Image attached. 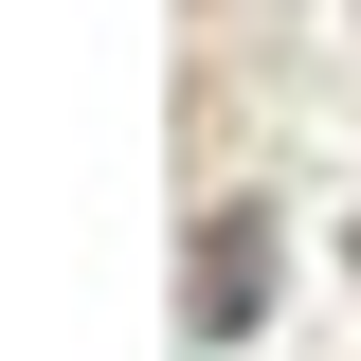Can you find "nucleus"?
Masks as SVG:
<instances>
[{
  "mask_svg": "<svg viewBox=\"0 0 361 361\" xmlns=\"http://www.w3.org/2000/svg\"><path fill=\"white\" fill-rule=\"evenodd\" d=\"M253 307H271V217L217 199V217H199V343H235Z\"/></svg>",
  "mask_w": 361,
  "mask_h": 361,
  "instance_id": "f257e3e1",
  "label": "nucleus"
}]
</instances>
